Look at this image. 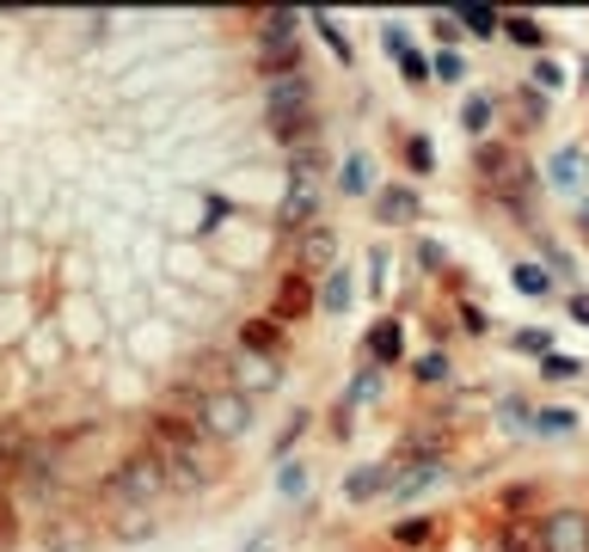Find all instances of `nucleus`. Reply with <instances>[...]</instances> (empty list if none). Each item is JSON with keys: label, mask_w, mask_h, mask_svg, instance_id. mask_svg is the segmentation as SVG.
<instances>
[{"label": "nucleus", "mask_w": 589, "mask_h": 552, "mask_svg": "<svg viewBox=\"0 0 589 552\" xmlns=\"http://www.w3.org/2000/svg\"><path fill=\"white\" fill-rule=\"evenodd\" d=\"M166 491H172V479H166V455H160L154 442L129 448V455L105 473V497H111L117 509H148V504H160Z\"/></svg>", "instance_id": "f257e3e1"}, {"label": "nucleus", "mask_w": 589, "mask_h": 552, "mask_svg": "<svg viewBox=\"0 0 589 552\" xmlns=\"http://www.w3.org/2000/svg\"><path fill=\"white\" fill-rule=\"evenodd\" d=\"M197 424H203V436L209 442H240L252 429V399L246 393H233V387H203V412H197Z\"/></svg>", "instance_id": "f03ea898"}, {"label": "nucleus", "mask_w": 589, "mask_h": 552, "mask_svg": "<svg viewBox=\"0 0 589 552\" xmlns=\"http://www.w3.org/2000/svg\"><path fill=\"white\" fill-rule=\"evenodd\" d=\"M449 479V455H405L388 460V497L393 504H418L424 491H436Z\"/></svg>", "instance_id": "7ed1b4c3"}, {"label": "nucleus", "mask_w": 589, "mask_h": 552, "mask_svg": "<svg viewBox=\"0 0 589 552\" xmlns=\"http://www.w3.org/2000/svg\"><path fill=\"white\" fill-rule=\"evenodd\" d=\"M473 172H480L485 184H492L497 197H510V203H522V184H528V160L510 148V141H480V153H473Z\"/></svg>", "instance_id": "20e7f679"}, {"label": "nucleus", "mask_w": 589, "mask_h": 552, "mask_svg": "<svg viewBox=\"0 0 589 552\" xmlns=\"http://www.w3.org/2000/svg\"><path fill=\"white\" fill-rule=\"evenodd\" d=\"M62 479H68L62 442H32V448H25V467H19V485H25V491H37V497H56V491H62Z\"/></svg>", "instance_id": "39448f33"}, {"label": "nucleus", "mask_w": 589, "mask_h": 552, "mask_svg": "<svg viewBox=\"0 0 589 552\" xmlns=\"http://www.w3.org/2000/svg\"><path fill=\"white\" fill-rule=\"evenodd\" d=\"M277 221H282V233H294V240H301L308 228H320V184H313V179H289V184H282Z\"/></svg>", "instance_id": "423d86ee"}, {"label": "nucleus", "mask_w": 589, "mask_h": 552, "mask_svg": "<svg viewBox=\"0 0 589 552\" xmlns=\"http://www.w3.org/2000/svg\"><path fill=\"white\" fill-rule=\"evenodd\" d=\"M308 313H320V289H313V276H301V271H282V283H277V307H270V320L289 332V325H301Z\"/></svg>", "instance_id": "0eeeda50"}, {"label": "nucleus", "mask_w": 589, "mask_h": 552, "mask_svg": "<svg viewBox=\"0 0 589 552\" xmlns=\"http://www.w3.org/2000/svg\"><path fill=\"white\" fill-rule=\"evenodd\" d=\"M541 547L546 552H589V509H546L541 516Z\"/></svg>", "instance_id": "6e6552de"}, {"label": "nucleus", "mask_w": 589, "mask_h": 552, "mask_svg": "<svg viewBox=\"0 0 589 552\" xmlns=\"http://www.w3.org/2000/svg\"><path fill=\"white\" fill-rule=\"evenodd\" d=\"M294 271H301V276H332V271H338V233H332L326 221L294 240Z\"/></svg>", "instance_id": "1a4fd4ad"}, {"label": "nucleus", "mask_w": 589, "mask_h": 552, "mask_svg": "<svg viewBox=\"0 0 589 552\" xmlns=\"http://www.w3.org/2000/svg\"><path fill=\"white\" fill-rule=\"evenodd\" d=\"M374 221H388V228H418L424 221L418 184H381V191H374Z\"/></svg>", "instance_id": "9d476101"}, {"label": "nucleus", "mask_w": 589, "mask_h": 552, "mask_svg": "<svg viewBox=\"0 0 589 552\" xmlns=\"http://www.w3.org/2000/svg\"><path fill=\"white\" fill-rule=\"evenodd\" d=\"M228 387H233V393H246V399L277 393V387H282V368H277V363H264V356L233 350V375H228Z\"/></svg>", "instance_id": "9b49d317"}, {"label": "nucleus", "mask_w": 589, "mask_h": 552, "mask_svg": "<svg viewBox=\"0 0 589 552\" xmlns=\"http://www.w3.org/2000/svg\"><path fill=\"white\" fill-rule=\"evenodd\" d=\"M362 356H369L381 375H388V368H400L405 363V325L400 320H374L369 337H362Z\"/></svg>", "instance_id": "f8f14e48"}, {"label": "nucleus", "mask_w": 589, "mask_h": 552, "mask_svg": "<svg viewBox=\"0 0 589 552\" xmlns=\"http://www.w3.org/2000/svg\"><path fill=\"white\" fill-rule=\"evenodd\" d=\"M282 325L270 320V313H252V320H240V350L246 356H264V363H282Z\"/></svg>", "instance_id": "ddd939ff"}, {"label": "nucleus", "mask_w": 589, "mask_h": 552, "mask_svg": "<svg viewBox=\"0 0 589 552\" xmlns=\"http://www.w3.org/2000/svg\"><path fill=\"white\" fill-rule=\"evenodd\" d=\"M301 13L289 7H270V13H252V49H277V44H301Z\"/></svg>", "instance_id": "4468645a"}, {"label": "nucleus", "mask_w": 589, "mask_h": 552, "mask_svg": "<svg viewBox=\"0 0 589 552\" xmlns=\"http://www.w3.org/2000/svg\"><path fill=\"white\" fill-rule=\"evenodd\" d=\"M44 547H49V552H86V547H93V521L74 516V509L49 516V521H44Z\"/></svg>", "instance_id": "2eb2a0df"}, {"label": "nucleus", "mask_w": 589, "mask_h": 552, "mask_svg": "<svg viewBox=\"0 0 589 552\" xmlns=\"http://www.w3.org/2000/svg\"><path fill=\"white\" fill-rule=\"evenodd\" d=\"M252 68H258V80H264V87H277V80H294V74H308V61H301V44L252 49Z\"/></svg>", "instance_id": "dca6fc26"}, {"label": "nucleus", "mask_w": 589, "mask_h": 552, "mask_svg": "<svg viewBox=\"0 0 589 552\" xmlns=\"http://www.w3.org/2000/svg\"><path fill=\"white\" fill-rule=\"evenodd\" d=\"M381 44H388V56H400L405 68V87H430V61H424V49L405 37L400 25H381Z\"/></svg>", "instance_id": "f3484780"}, {"label": "nucleus", "mask_w": 589, "mask_h": 552, "mask_svg": "<svg viewBox=\"0 0 589 552\" xmlns=\"http://www.w3.org/2000/svg\"><path fill=\"white\" fill-rule=\"evenodd\" d=\"M374 497H388V460H369L344 479V504H374Z\"/></svg>", "instance_id": "a211bd4d"}, {"label": "nucleus", "mask_w": 589, "mask_h": 552, "mask_svg": "<svg viewBox=\"0 0 589 552\" xmlns=\"http://www.w3.org/2000/svg\"><path fill=\"white\" fill-rule=\"evenodd\" d=\"M492 547H497V552H546V547H541V516H510L504 528H497Z\"/></svg>", "instance_id": "6ab92c4d"}, {"label": "nucleus", "mask_w": 589, "mask_h": 552, "mask_svg": "<svg viewBox=\"0 0 589 552\" xmlns=\"http://www.w3.org/2000/svg\"><path fill=\"white\" fill-rule=\"evenodd\" d=\"M442 534V516H405V521H393L388 528V540L400 552H418V547H430V540Z\"/></svg>", "instance_id": "aec40b11"}, {"label": "nucleus", "mask_w": 589, "mask_h": 552, "mask_svg": "<svg viewBox=\"0 0 589 552\" xmlns=\"http://www.w3.org/2000/svg\"><path fill=\"white\" fill-rule=\"evenodd\" d=\"M338 191H344V197H369V191H374V160H369V153H344Z\"/></svg>", "instance_id": "412c9836"}, {"label": "nucleus", "mask_w": 589, "mask_h": 552, "mask_svg": "<svg viewBox=\"0 0 589 552\" xmlns=\"http://www.w3.org/2000/svg\"><path fill=\"white\" fill-rule=\"evenodd\" d=\"M350 301H357V283H350V271H332L320 276V313H350Z\"/></svg>", "instance_id": "4be33fe9"}, {"label": "nucleus", "mask_w": 589, "mask_h": 552, "mask_svg": "<svg viewBox=\"0 0 589 552\" xmlns=\"http://www.w3.org/2000/svg\"><path fill=\"white\" fill-rule=\"evenodd\" d=\"M412 381H418V387H449V381H454L449 350H424L418 363H412Z\"/></svg>", "instance_id": "5701e85b"}, {"label": "nucleus", "mask_w": 589, "mask_h": 552, "mask_svg": "<svg viewBox=\"0 0 589 552\" xmlns=\"http://www.w3.org/2000/svg\"><path fill=\"white\" fill-rule=\"evenodd\" d=\"M461 123H466V136H485V129L497 123V99H492V92H466Z\"/></svg>", "instance_id": "b1692460"}, {"label": "nucleus", "mask_w": 589, "mask_h": 552, "mask_svg": "<svg viewBox=\"0 0 589 552\" xmlns=\"http://www.w3.org/2000/svg\"><path fill=\"white\" fill-rule=\"evenodd\" d=\"M374 393H381V368L362 363V368H357V381H350V387L338 393V405H344V412H357V405H369Z\"/></svg>", "instance_id": "393cba45"}, {"label": "nucleus", "mask_w": 589, "mask_h": 552, "mask_svg": "<svg viewBox=\"0 0 589 552\" xmlns=\"http://www.w3.org/2000/svg\"><path fill=\"white\" fill-rule=\"evenodd\" d=\"M528 429H541V436H571L577 412H565V405H534V412H528Z\"/></svg>", "instance_id": "a878e982"}, {"label": "nucleus", "mask_w": 589, "mask_h": 552, "mask_svg": "<svg viewBox=\"0 0 589 552\" xmlns=\"http://www.w3.org/2000/svg\"><path fill=\"white\" fill-rule=\"evenodd\" d=\"M504 37L522 49H546V25L541 19H528V13H504Z\"/></svg>", "instance_id": "bb28decb"}, {"label": "nucleus", "mask_w": 589, "mask_h": 552, "mask_svg": "<svg viewBox=\"0 0 589 552\" xmlns=\"http://www.w3.org/2000/svg\"><path fill=\"white\" fill-rule=\"evenodd\" d=\"M320 172H326V148H320V141L289 148V179H313V184H320Z\"/></svg>", "instance_id": "cd10ccee"}, {"label": "nucleus", "mask_w": 589, "mask_h": 552, "mask_svg": "<svg viewBox=\"0 0 589 552\" xmlns=\"http://www.w3.org/2000/svg\"><path fill=\"white\" fill-rule=\"evenodd\" d=\"M308 25L320 31V37H326V44H332V56H338L344 68L357 61V49H350V37H344V31H338V19H332V13H308Z\"/></svg>", "instance_id": "c85d7f7f"}, {"label": "nucleus", "mask_w": 589, "mask_h": 552, "mask_svg": "<svg viewBox=\"0 0 589 552\" xmlns=\"http://www.w3.org/2000/svg\"><path fill=\"white\" fill-rule=\"evenodd\" d=\"M461 31H473V37H497L504 31V13H492V7H461Z\"/></svg>", "instance_id": "c756f323"}, {"label": "nucleus", "mask_w": 589, "mask_h": 552, "mask_svg": "<svg viewBox=\"0 0 589 552\" xmlns=\"http://www.w3.org/2000/svg\"><path fill=\"white\" fill-rule=\"evenodd\" d=\"M308 429H313V412H294L289 424L277 429V442H270V455H277V467H282V460H289V448L301 442V436H308Z\"/></svg>", "instance_id": "7c9ffc66"}, {"label": "nucleus", "mask_w": 589, "mask_h": 552, "mask_svg": "<svg viewBox=\"0 0 589 552\" xmlns=\"http://www.w3.org/2000/svg\"><path fill=\"white\" fill-rule=\"evenodd\" d=\"M400 148H405V166H412V179H430V172H436V148L424 136H405Z\"/></svg>", "instance_id": "2f4dec72"}, {"label": "nucleus", "mask_w": 589, "mask_h": 552, "mask_svg": "<svg viewBox=\"0 0 589 552\" xmlns=\"http://www.w3.org/2000/svg\"><path fill=\"white\" fill-rule=\"evenodd\" d=\"M111 534L117 540H148L154 534V516H148V509H124V516L111 521Z\"/></svg>", "instance_id": "473e14b6"}, {"label": "nucleus", "mask_w": 589, "mask_h": 552, "mask_svg": "<svg viewBox=\"0 0 589 552\" xmlns=\"http://www.w3.org/2000/svg\"><path fill=\"white\" fill-rule=\"evenodd\" d=\"M577 179H584V153H577V148L553 153V184H558V191H577Z\"/></svg>", "instance_id": "72a5a7b5"}, {"label": "nucleus", "mask_w": 589, "mask_h": 552, "mask_svg": "<svg viewBox=\"0 0 589 552\" xmlns=\"http://www.w3.org/2000/svg\"><path fill=\"white\" fill-rule=\"evenodd\" d=\"M510 283H516L522 295H553V271H541V264H516Z\"/></svg>", "instance_id": "f704fd0d"}, {"label": "nucleus", "mask_w": 589, "mask_h": 552, "mask_svg": "<svg viewBox=\"0 0 589 552\" xmlns=\"http://www.w3.org/2000/svg\"><path fill=\"white\" fill-rule=\"evenodd\" d=\"M577 375H584V363H577V356H565V350L541 356V381H577Z\"/></svg>", "instance_id": "c9c22d12"}, {"label": "nucleus", "mask_w": 589, "mask_h": 552, "mask_svg": "<svg viewBox=\"0 0 589 552\" xmlns=\"http://www.w3.org/2000/svg\"><path fill=\"white\" fill-rule=\"evenodd\" d=\"M277 491H282V497H308V467H301V460H282V467H277Z\"/></svg>", "instance_id": "e433bc0d"}, {"label": "nucleus", "mask_w": 589, "mask_h": 552, "mask_svg": "<svg viewBox=\"0 0 589 552\" xmlns=\"http://www.w3.org/2000/svg\"><path fill=\"white\" fill-rule=\"evenodd\" d=\"M430 74H442L454 87V80H466V61H461V49H436L430 56Z\"/></svg>", "instance_id": "4c0bfd02"}, {"label": "nucleus", "mask_w": 589, "mask_h": 552, "mask_svg": "<svg viewBox=\"0 0 589 552\" xmlns=\"http://www.w3.org/2000/svg\"><path fill=\"white\" fill-rule=\"evenodd\" d=\"M19 547V509H13V497L0 491V552H13Z\"/></svg>", "instance_id": "58836bf2"}, {"label": "nucleus", "mask_w": 589, "mask_h": 552, "mask_svg": "<svg viewBox=\"0 0 589 552\" xmlns=\"http://www.w3.org/2000/svg\"><path fill=\"white\" fill-rule=\"evenodd\" d=\"M534 497H541L534 485H510V491H497V509H504V516H516V509H528Z\"/></svg>", "instance_id": "ea45409f"}, {"label": "nucleus", "mask_w": 589, "mask_h": 552, "mask_svg": "<svg viewBox=\"0 0 589 552\" xmlns=\"http://www.w3.org/2000/svg\"><path fill=\"white\" fill-rule=\"evenodd\" d=\"M430 31H436V49H454V44H461V19H454V13H436Z\"/></svg>", "instance_id": "a19ab883"}, {"label": "nucleus", "mask_w": 589, "mask_h": 552, "mask_svg": "<svg viewBox=\"0 0 589 552\" xmlns=\"http://www.w3.org/2000/svg\"><path fill=\"white\" fill-rule=\"evenodd\" d=\"M510 344H516V350H528V356H553V332H516Z\"/></svg>", "instance_id": "79ce46f5"}, {"label": "nucleus", "mask_w": 589, "mask_h": 552, "mask_svg": "<svg viewBox=\"0 0 589 552\" xmlns=\"http://www.w3.org/2000/svg\"><path fill=\"white\" fill-rule=\"evenodd\" d=\"M461 325H466L473 337H485V332H492V320H485V307H473V301H461Z\"/></svg>", "instance_id": "37998d69"}, {"label": "nucleus", "mask_w": 589, "mask_h": 552, "mask_svg": "<svg viewBox=\"0 0 589 552\" xmlns=\"http://www.w3.org/2000/svg\"><path fill=\"white\" fill-rule=\"evenodd\" d=\"M418 264H424V271H436V264H449V252H442L436 240H418Z\"/></svg>", "instance_id": "c03bdc74"}, {"label": "nucleus", "mask_w": 589, "mask_h": 552, "mask_svg": "<svg viewBox=\"0 0 589 552\" xmlns=\"http://www.w3.org/2000/svg\"><path fill=\"white\" fill-rule=\"evenodd\" d=\"M546 117V99H534V92H522V123H528V129H534V123H541Z\"/></svg>", "instance_id": "a18cd8bd"}, {"label": "nucleus", "mask_w": 589, "mask_h": 552, "mask_svg": "<svg viewBox=\"0 0 589 552\" xmlns=\"http://www.w3.org/2000/svg\"><path fill=\"white\" fill-rule=\"evenodd\" d=\"M558 80H565L558 74V61H534V87H558Z\"/></svg>", "instance_id": "49530a36"}, {"label": "nucleus", "mask_w": 589, "mask_h": 552, "mask_svg": "<svg viewBox=\"0 0 589 552\" xmlns=\"http://www.w3.org/2000/svg\"><path fill=\"white\" fill-rule=\"evenodd\" d=\"M571 320L589 325V295H571Z\"/></svg>", "instance_id": "de8ad7c7"}, {"label": "nucleus", "mask_w": 589, "mask_h": 552, "mask_svg": "<svg viewBox=\"0 0 589 552\" xmlns=\"http://www.w3.org/2000/svg\"><path fill=\"white\" fill-rule=\"evenodd\" d=\"M577 228H584V233H589V203H584V209H577Z\"/></svg>", "instance_id": "09e8293b"}]
</instances>
